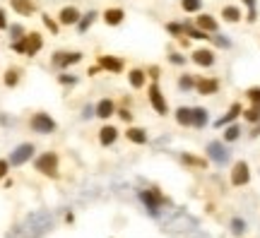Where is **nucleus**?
I'll return each instance as SVG.
<instances>
[{
  "mask_svg": "<svg viewBox=\"0 0 260 238\" xmlns=\"http://www.w3.org/2000/svg\"><path fill=\"white\" fill-rule=\"evenodd\" d=\"M101 22L106 27H120L125 22V10L123 7H106L101 12Z\"/></svg>",
  "mask_w": 260,
  "mask_h": 238,
  "instance_id": "nucleus-16",
  "label": "nucleus"
},
{
  "mask_svg": "<svg viewBox=\"0 0 260 238\" xmlns=\"http://www.w3.org/2000/svg\"><path fill=\"white\" fill-rule=\"evenodd\" d=\"M116 116L123 120V123H128V125H133V111L128 108V106H118V111H116Z\"/></svg>",
  "mask_w": 260,
  "mask_h": 238,
  "instance_id": "nucleus-39",
  "label": "nucleus"
},
{
  "mask_svg": "<svg viewBox=\"0 0 260 238\" xmlns=\"http://www.w3.org/2000/svg\"><path fill=\"white\" fill-rule=\"evenodd\" d=\"M178 161H181L183 166H188V169H198V171H205L207 164H210V159L195 156V154H190V151H181V154H178Z\"/></svg>",
  "mask_w": 260,
  "mask_h": 238,
  "instance_id": "nucleus-18",
  "label": "nucleus"
},
{
  "mask_svg": "<svg viewBox=\"0 0 260 238\" xmlns=\"http://www.w3.org/2000/svg\"><path fill=\"white\" fill-rule=\"evenodd\" d=\"M99 17H101V15H99L96 10H89V12H85V15L80 17V22H77V31H80V34H87V31L92 29V24H94Z\"/></svg>",
  "mask_w": 260,
  "mask_h": 238,
  "instance_id": "nucleus-28",
  "label": "nucleus"
},
{
  "mask_svg": "<svg viewBox=\"0 0 260 238\" xmlns=\"http://www.w3.org/2000/svg\"><path fill=\"white\" fill-rule=\"evenodd\" d=\"M7 29H10V39H12V41H17V39H24V36H27V29H24L22 24H10Z\"/></svg>",
  "mask_w": 260,
  "mask_h": 238,
  "instance_id": "nucleus-38",
  "label": "nucleus"
},
{
  "mask_svg": "<svg viewBox=\"0 0 260 238\" xmlns=\"http://www.w3.org/2000/svg\"><path fill=\"white\" fill-rule=\"evenodd\" d=\"M140 202L152 216H159V209L169 205V197H164L159 193V188H149V190H140Z\"/></svg>",
  "mask_w": 260,
  "mask_h": 238,
  "instance_id": "nucleus-3",
  "label": "nucleus"
},
{
  "mask_svg": "<svg viewBox=\"0 0 260 238\" xmlns=\"http://www.w3.org/2000/svg\"><path fill=\"white\" fill-rule=\"evenodd\" d=\"M118 137H120V130L111 125V123H106V125H101L99 128V145L101 147H111L118 142Z\"/></svg>",
  "mask_w": 260,
  "mask_h": 238,
  "instance_id": "nucleus-17",
  "label": "nucleus"
},
{
  "mask_svg": "<svg viewBox=\"0 0 260 238\" xmlns=\"http://www.w3.org/2000/svg\"><path fill=\"white\" fill-rule=\"evenodd\" d=\"M246 22H248V24H256V22H258V7H248V12H246Z\"/></svg>",
  "mask_w": 260,
  "mask_h": 238,
  "instance_id": "nucleus-43",
  "label": "nucleus"
},
{
  "mask_svg": "<svg viewBox=\"0 0 260 238\" xmlns=\"http://www.w3.org/2000/svg\"><path fill=\"white\" fill-rule=\"evenodd\" d=\"M123 135H125V140H128L130 145H138V147H142V145L149 142V132H147L144 128H140V125H128Z\"/></svg>",
  "mask_w": 260,
  "mask_h": 238,
  "instance_id": "nucleus-14",
  "label": "nucleus"
},
{
  "mask_svg": "<svg viewBox=\"0 0 260 238\" xmlns=\"http://www.w3.org/2000/svg\"><path fill=\"white\" fill-rule=\"evenodd\" d=\"M99 72H104V70L99 67V63H96V65H89V67H87V75H89V77H96Z\"/></svg>",
  "mask_w": 260,
  "mask_h": 238,
  "instance_id": "nucleus-46",
  "label": "nucleus"
},
{
  "mask_svg": "<svg viewBox=\"0 0 260 238\" xmlns=\"http://www.w3.org/2000/svg\"><path fill=\"white\" fill-rule=\"evenodd\" d=\"M20 82H22V67H7L5 75H2V85L7 89H15Z\"/></svg>",
  "mask_w": 260,
  "mask_h": 238,
  "instance_id": "nucleus-25",
  "label": "nucleus"
},
{
  "mask_svg": "<svg viewBox=\"0 0 260 238\" xmlns=\"http://www.w3.org/2000/svg\"><path fill=\"white\" fill-rule=\"evenodd\" d=\"M96 63H99V67H101L104 72H109V75H120V72L125 70V60L118 58V56H111V53L99 56Z\"/></svg>",
  "mask_w": 260,
  "mask_h": 238,
  "instance_id": "nucleus-10",
  "label": "nucleus"
},
{
  "mask_svg": "<svg viewBox=\"0 0 260 238\" xmlns=\"http://www.w3.org/2000/svg\"><path fill=\"white\" fill-rule=\"evenodd\" d=\"M80 17H82L80 7L65 5V7H60V12H58V24H60V27H77Z\"/></svg>",
  "mask_w": 260,
  "mask_h": 238,
  "instance_id": "nucleus-12",
  "label": "nucleus"
},
{
  "mask_svg": "<svg viewBox=\"0 0 260 238\" xmlns=\"http://www.w3.org/2000/svg\"><path fill=\"white\" fill-rule=\"evenodd\" d=\"M147 77H149L152 82H159V77H162V67H159V65H149V67H147Z\"/></svg>",
  "mask_w": 260,
  "mask_h": 238,
  "instance_id": "nucleus-42",
  "label": "nucleus"
},
{
  "mask_svg": "<svg viewBox=\"0 0 260 238\" xmlns=\"http://www.w3.org/2000/svg\"><path fill=\"white\" fill-rule=\"evenodd\" d=\"M7 171H10V161L7 159H0V180L7 176Z\"/></svg>",
  "mask_w": 260,
  "mask_h": 238,
  "instance_id": "nucleus-44",
  "label": "nucleus"
},
{
  "mask_svg": "<svg viewBox=\"0 0 260 238\" xmlns=\"http://www.w3.org/2000/svg\"><path fill=\"white\" fill-rule=\"evenodd\" d=\"M10 27V22H7V15H5V10L0 7V31H5Z\"/></svg>",
  "mask_w": 260,
  "mask_h": 238,
  "instance_id": "nucleus-45",
  "label": "nucleus"
},
{
  "mask_svg": "<svg viewBox=\"0 0 260 238\" xmlns=\"http://www.w3.org/2000/svg\"><path fill=\"white\" fill-rule=\"evenodd\" d=\"M212 43H214L217 48H224V51H229L231 48V39L227 36V34H219V31L212 34Z\"/></svg>",
  "mask_w": 260,
  "mask_h": 238,
  "instance_id": "nucleus-36",
  "label": "nucleus"
},
{
  "mask_svg": "<svg viewBox=\"0 0 260 238\" xmlns=\"http://www.w3.org/2000/svg\"><path fill=\"white\" fill-rule=\"evenodd\" d=\"M207 125H210V111L205 106H193V128L202 130Z\"/></svg>",
  "mask_w": 260,
  "mask_h": 238,
  "instance_id": "nucleus-26",
  "label": "nucleus"
},
{
  "mask_svg": "<svg viewBox=\"0 0 260 238\" xmlns=\"http://www.w3.org/2000/svg\"><path fill=\"white\" fill-rule=\"evenodd\" d=\"M241 125L238 123H229L227 128H224V132H222V140L227 142V145H231V142H238L241 140Z\"/></svg>",
  "mask_w": 260,
  "mask_h": 238,
  "instance_id": "nucleus-29",
  "label": "nucleus"
},
{
  "mask_svg": "<svg viewBox=\"0 0 260 238\" xmlns=\"http://www.w3.org/2000/svg\"><path fill=\"white\" fill-rule=\"evenodd\" d=\"M34 171H39L41 176H46V178L56 180L60 178V156H58V151H41L36 159H34Z\"/></svg>",
  "mask_w": 260,
  "mask_h": 238,
  "instance_id": "nucleus-1",
  "label": "nucleus"
},
{
  "mask_svg": "<svg viewBox=\"0 0 260 238\" xmlns=\"http://www.w3.org/2000/svg\"><path fill=\"white\" fill-rule=\"evenodd\" d=\"M10 7L20 15V17H31L36 12V2L34 0H10Z\"/></svg>",
  "mask_w": 260,
  "mask_h": 238,
  "instance_id": "nucleus-22",
  "label": "nucleus"
},
{
  "mask_svg": "<svg viewBox=\"0 0 260 238\" xmlns=\"http://www.w3.org/2000/svg\"><path fill=\"white\" fill-rule=\"evenodd\" d=\"M72 221H75V214L68 212V214H65V224H72Z\"/></svg>",
  "mask_w": 260,
  "mask_h": 238,
  "instance_id": "nucleus-50",
  "label": "nucleus"
},
{
  "mask_svg": "<svg viewBox=\"0 0 260 238\" xmlns=\"http://www.w3.org/2000/svg\"><path fill=\"white\" fill-rule=\"evenodd\" d=\"M219 89H222V82L217 77H198V82H195V91L200 96H214V94H219Z\"/></svg>",
  "mask_w": 260,
  "mask_h": 238,
  "instance_id": "nucleus-13",
  "label": "nucleus"
},
{
  "mask_svg": "<svg viewBox=\"0 0 260 238\" xmlns=\"http://www.w3.org/2000/svg\"><path fill=\"white\" fill-rule=\"evenodd\" d=\"M219 17H222L227 24H238V22L243 20V12H241L238 5H224L222 12H219Z\"/></svg>",
  "mask_w": 260,
  "mask_h": 238,
  "instance_id": "nucleus-23",
  "label": "nucleus"
},
{
  "mask_svg": "<svg viewBox=\"0 0 260 238\" xmlns=\"http://www.w3.org/2000/svg\"><path fill=\"white\" fill-rule=\"evenodd\" d=\"M229 229L234 236H243L246 231H248V224H246V219H241V216H234L229 221Z\"/></svg>",
  "mask_w": 260,
  "mask_h": 238,
  "instance_id": "nucleus-32",
  "label": "nucleus"
},
{
  "mask_svg": "<svg viewBox=\"0 0 260 238\" xmlns=\"http://www.w3.org/2000/svg\"><path fill=\"white\" fill-rule=\"evenodd\" d=\"M116 111H118V104H116L111 96H104V99H99L94 104V116L101 120H111L116 116Z\"/></svg>",
  "mask_w": 260,
  "mask_h": 238,
  "instance_id": "nucleus-11",
  "label": "nucleus"
},
{
  "mask_svg": "<svg viewBox=\"0 0 260 238\" xmlns=\"http://www.w3.org/2000/svg\"><path fill=\"white\" fill-rule=\"evenodd\" d=\"M205 151H207V159H210L214 166H227L231 159V151L224 140H212V142H207Z\"/></svg>",
  "mask_w": 260,
  "mask_h": 238,
  "instance_id": "nucleus-6",
  "label": "nucleus"
},
{
  "mask_svg": "<svg viewBox=\"0 0 260 238\" xmlns=\"http://www.w3.org/2000/svg\"><path fill=\"white\" fill-rule=\"evenodd\" d=\"M77 82H80V77H77V75H70V72H65V70L58 75V85H63V87H75Z\"/></svg>",
  "mask_w": 260,
  "mask_h": 238,
  "instance_id": "nucleus-37",
  "label": "nucleus"
},
{
  "mask_svg": "<svg viewBox=\"0 0 260 238\" xmlns=\"http://www.w3.org/2000/svg\"><path fill=\"white\" fill-rule=\"evenodd\" d=\"M164 29H166V34L173 36V39L186 36V27H183V22H166V24H164Z\"/></svg>",
  "mask_w": 260,
  "mask_h": 238,
  "instance_id": "nucleus-34",
  "label": "nucleus"
},
{
  "mask_svg": "<svg viewBox=\"0 0 260 238\" xmlns=\"http://www.w3.org/2000/svg\"><path fill=\"white\" fill-rule=\"evenodd\" d=\"M147 70L142 67H130V72H128V85L133 87V89H144L147 87Z\"/></svg>",
  "mask_w": 260,
  "mask_h": 238,
  "instance_id": "nucleus-21",
  "label": "nucleus"
},
{
  "mask_svg": "<svg viewBox=\"0 0 260 238\" xmlns=\"http://www.w3.org/2000/svg\"><path fill=\"white\" fill-rule=\"evenodd\" d=\"M241 118L246 120L248 125H256V123H260V106H256V104H251L248 108H243Z\"/></svg>",
  "mask_w": 260,
  "mask_h": 238,
  "instance_id": "nucleus-31",
  "label": "nucleus"
},
{
  "mask_svg": "<svg viewBox=\"0 0 260 238\" xmlns=\"http://www.w3.org/2000/svg\"><path fill=\"white\" fill-rule=\"evenodd\" d=\"M195 82H198V77L195 75H190V72H183V75H178V89L183 91V94H188V91H195Z\"/></svg>",
  "mask_w": 260,
  "mask_h": 238,
  "instance_id": "nucleus-30",
  "label": "nucleus"
},
{
  "mask_svg": "<svg viewBox=\"0 0 260 238\" xmlns=\"http://www.w3.org/2000/svg\"><path fill=\"white\" fill-rule=\"evenodd\" d=\"M147 101H149V106H152V111L157 113V116H169V101H166V96H164V91L159 87V82H149V87H147Z\"/></svg>",
  "mask_w": 260,
  "mask_h": 238,
  "instance_id": "nucleus-2",
  "label": "nucleus"
},
{
  "mask_svg": "<svg viewBox=\"0 0 260 238\" xmlns=\"http://www.w3.org/2000/svg\"><path fill=\"white\" fill-rule=\"evenodd\" d=\"M169 63L176 65V67H183V65L188 63V58H186L183 53H178V51H171V53H169Z\"/></svg>",
  "mask_w": 260,
  "mask_h": 238,
  "instance_id": "nucleus-40",
  "label": "nucleus"
},
{
  "mask_svg": "<svg viewBox=\"0 0 260 238\" xmlns=\"http://www.w3.org/2000/svg\"><path fill=\"white\" fill-rule=\"evenodd\" d=\"M41 22H44V27L51 31L53 36H58V34H60V24H58V20H53L48 12H41Z\"/></svg>",
  "mask_w": 260,
  "mask_h": 238,
  "instance_id": "nucleus-35",
  "label": "nucleus"
},
{
  "mask_svg": "<svg viewBox=\"0 0 260 238\" xmlns=\"http://www.w3.org/2000/svg\"><path fill=\"white\" fill-rule=\"evenodd\" d=\"M246 7H258V0H241Z\"/></svg>",
  "mask_w": 260,
  "mask_h": 238,
  "instance_id": "nucleus-49",
  "label": "nucleus"
},
{
  "mask_svg": "<svg viewBox=\"0 0 260 238\" xmlns=\"http://www.w3.org/2000/svg\"><path fill=\"white\" fill-rule=\"evenodd\" d=\"M34 151L36 147L31 145V142H22V145H17V147L10 151V166H24L29 159H34Z\"/></svg>",
  "mask_w": 260,
  "mask_h": 238,
  "instance_id": "nucleus-8",
  "label": "nucleus"
},
{
  "mask_svg": "<svg viewBox=\"0 0 260 238\" xmlns=\"http://www.w3.org/2000/svg\"><path fill=\"white\" fill-rule=\"evenodd\" d=\"M183 27H186V36H188V39H195V41H212V34L202 31L200 27H195V22H183Z\"/></svg>",
  "mask_w": 260,
  "mask_h": 238,
  "instance_id": "nucleus-27",
  "label": "nucleus"
},
{
  "mask_svg": "<svg viewBox=\"0 0 260 238\" xmlns=\"http://www.w3.org/2000/svg\"><path fill=\"white\" fill-rule=\"evenodd\" d=\"M85 60V53L82 51H53V56H51V67L53 70H68V67H72V65H77V63H82Z\"/></svg>",
  "mask_w": 260,
  "mask_h": 238,
  "instance_id": "nucleus-5",
  "label": "nucleus"
},
{
  "mask_svg": "<svg viewBox=\"0 0 260 238\" xmlns=\"http://www.w3.org/2000/svg\"><path fill=\"white\" fill-rule=\"evenodd\" d=\"M251 137H253V140H256V137H260V123L251 125Z\"/></svg>",
  "mask_w": 260,
  "mask_h": 238,
  "instance_id": "nucleus-47",
  "label": "nucleus"
},
{
  "mask_svg": "<svg viewBox=\"0 0 260 238\" xmlns=\"http://www.w3.org/2000/svg\"><path fill=\"white\" fill-rule=\"evenodd\" d=\"M241 113H243V104L241 101H234L229 108H227V113L222 118L214 120V128H227L229 123H236V120L241 118Z\"/></svg>",
  "mask_w": 260,
  "mask_h": 238,
  "instance_id": "nucleus-15",
  "label": "nucleus"
},
{
  "mask_svg": "<svg viewBox=\"0 0 260 238\" xmlns=\"http://www.w3.org/2000/svg\"><path fill=\"white\" fill-rule=\"evenodd\" d=\"M195 27H200V29L207 31V34H217V31H219V22H217V17L210 15V12H198Z\"/></svg>",
  "mask_w": 260,
  "mask_h": 238,
  "instance_id": "nucleus-20",
  "label": "nucleus"
},
{
  "mask_svg": "<svg viewBox=\"0 0 260 238\" xmlns=\"http://www.w3.org/2000/svg\"><path fill=\"white\" fill-rule=\"evenodd\" d=\"M24 43H27V58H34V56H39L41 48H44V36H41L39 31H27Z\"/></svg>",
  "mask_w": 260,
  "mask_h": 238,
  "instance_id": "nucleus-19",
  "label": "nucleus"
},
{
  "mask_svg": "<svg viewBox=\"0 0 260 238\" xmlns=\"http://www.w3.org/2000/svg\"><path fill=\"white\" fill-rule=\"evenodd\" d=\"M190 60H193L198 67H212V65L217 63V51H214V48H207V46L193 48V51H190Z\"/></svg>",
  "mask_w": 260,
  "mask_h": 238,
  "instance_id": "nucleus-9",
  "label": "nucleus"
},
{
  "mask_svg": "<svg viewBox=\"0 0 260 238\" xmlns=\"http://www.w3.org/2000/svg\"><path fill=\"white\" fill-rule=\"evenodd\" d=\"M94 116V106H85V111H82V118H92Z\"/></svg>",
  "mask_w": 260,
  "mask_h": 238,
  "instance_id": "nucleus-48",
  "label": "nucleus"
},
{
  "mask_svg": "<svg viewBox=\"0 0 260 238\" xmlns=\"http://www.w3.org/2000/svg\"><path fill=\"white\" fill-rule=\"evenodd\" d=\"M173 118L181 128H193V106H178L173 111Z\"/></svg>",
  "mask_w": 260,
  "mask_h": 238,
  "instance_id": "nucleus-24",
  "label": "nucleus"
},
{
  "mask_svg": "<svg viewBox=\"0 0 260 238\" xmlns=\"http://www.w3.org/2000/svg\"><path fill=\"white\" fill-rule=\"evenodd\" d=\"M181 10L186 15H198L202 12V0H181Z\"/></svg>",
  "mask_w": 260,
  "mask_h": 238,
  "instance_id": "nucleus-33",
  "label": "nucleus"
},
{
  "mask_svg": "<svg viewBox=\"0 0 260 238\" xmlns=\"http://www.w3.org/2000/svg\"><path fill=\"white\" fill-rule=\"evenodd\" d=\"M29 128H31V132H36V135H53L58 130V123L53 116H48L46 111H36L31 118H29Z\"/></svg>",
  "mask_w": 260,
  "mask_h": 238,
  "instance_id": "nucleus-4",
  "label": "nucleus"
},
{
  "mask_svg": "<svg viewBox=\"0 0 260 238\" xmlns=\"http://www.w3.org/2000/svg\"><path fill=\"white\" fill-rule=\"evenodd\" d=\"M246 99H248L251 104L260 106V87H248V89H246Z\"/></svg>",
  "mask_w": 260,
  "mask_h": 238,
  "instance_id": "nucleus-41",
  "label": "nucleus"
},
{
  "mask_svg": "<svg viewBox=\"0 0 260 238\" xmlns=\"http://www.w3.org/2000/svg\"><path fill=\"white\" fill-rule=\"evenodd\" d=\"M229 183L234 188H246L251 183V166H248L246 159L234 161V166H231V171H229Z\"/></svg>",
  "mask_w": 260,
  "mask_h": 238,
  "instance_id": "nucleus-7",
  "label": "nucleus"
}]
</instances>
